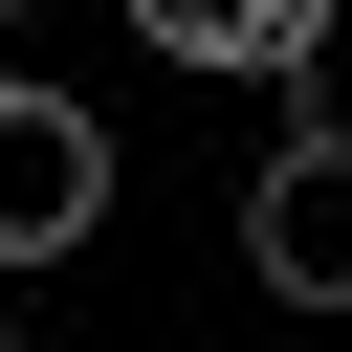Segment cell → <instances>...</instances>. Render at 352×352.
Returning a JSON list of instances; mask_svg holds the SVG:
<instances>
[{
	"label": "cell",
	"instance_id": "obj_1",
	"mask_svg": "<svg viewBox=\"0 0 352 352\" xmlns=\"http://www.w3.org/2000/svg\"><path fill=\"white\" fill-rule=\"evenodd\" d=\"M242 264H264L286 308H352V132H330V110L242 154Z\"/></svg>",
	"mask_w": 352,
	"mask_h": 352
},
{
	"label": "cell",
	"instance_id": "obj_2",
	"mask_svg": "<svg viewBox=\"0 0 352 352\" xmlns=\"http://www.w3.org/2000/svg\"><path fill=\"white\" fill-rule=\"evenodd\" d=\"M88 220H110V132H88L66 88H22V66H0V264H66Z\"/></svg>",
	"mask_w": 352,
	"mask_h": 352
},
{
	"label": "cell",
	"instance_id": "obj_3",
	"mask_svg": "<svg viewBox=\"0 0 352 352\" xmlns=\"http://www.w3.org/2000/svg\"><path fill=\"white\" fill-rule=\"evenodd\" d=\"M176 66H220V88H286L308 44H330V0H132Z\"/></svg>",
	"mask_w": 352,
	"mask_h": 352
},
{
	"label": "cell",
	"instance_id": "obj_4",
	"mask_svg": "<svg viewBox=\"0 0 352 352\" xmlns=\"http://www.w3.org/2000/svg\"><path fill=\"white\" fill-rule=\"evenodd\" d=\"M0 286H22V264H0Z\"/></svg>",
	"mask_w": 352,
	"mask_h": 352
}]
</instances>
